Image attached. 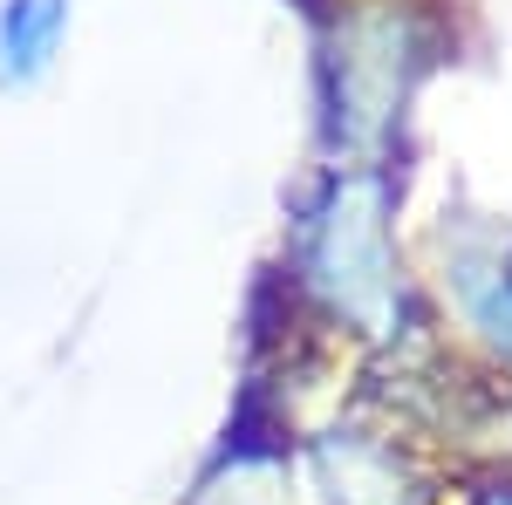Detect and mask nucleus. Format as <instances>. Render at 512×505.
I'll list each match as a JSON object with an SVG mask.
<instances>
[{
  "label": "nucleus",
  "instance_id": "1",
  "mask_svg": "<svg viewBox=\"0 0 512 505\" xmlns=\"http://www.w3.org/2000/svg\"><path fill=\"white\" fill-rule=\"evenodd\" d=\"M287 287L355 342H396L410 314V273L396 246L390 157H335L301 198L287 233Z\"/></svg>",
  "mask_w": 512,
  "mask_h": 505
},
{
  "label": "nucleus",
  "instance_id": "2",
  "mask_svg": "<svg viewBox=\"0 0 512 505\" xmlns=\"http://www.w3.org/2000/svg\"><path fill=\"white\" fill-rule=\"evenodd\" d=\"M424 21L403 0H342L321 28V137L335 157H390L424 76Z\"/></svg>",
  "mask_w": 512,
  "mask_h": 505
},
{
  "label": "nucleus",
  "instance_id": "3",
  "mask_svg": "<svg viewBox=\"0 0 512 505\" xmlns=\"http://www.w3.org/2000/svg\"><path fill=\"white\" fill-rule=\"evenodd\" d=\"M308 471L321 505H424L410 458L383 430H321L308 444Z\"/></svg>",
  "mask_w": 512,
  "mask_h": 505
},
{
  "label": "nucleus",
  "instance_id": "4",
  "mask_svg": "<svg viewBox=\"0 0 512 505\" xmlns=\"http://www.w3.org/2000/svg\"><path fill=\"white\" fill-rule=\"evenodd\" d=\"M69 21H76L69 0H0V89L7 96L41 89L55 76Z\"/></svg>",
  "mask_w": 512,
  "mask_h": 505
},
{
  "label": "nucleus",
  "instance_id": "5",
  "mask_svg": "<svg viewBox=\"0 0 512 505\" xmlns=\"http://www.w3.org/2000/svg\"><path fill=\"white\" fill-rule=\"evenodd\" d=\"M458 301L478 342L512 362V267H458Z\"/></svg>",
  "mask_w": 512,
  "mask_h": 505
},
{
  "label": "nucleus",
  "instance_id": "6",
  "mask_svg": "<svg viewBox=\"0 0 512 505\" xmlns=\"http://www.w3.org/2000/svg\"><path fill=\"white\" fill-rule=\"evenodd\" d=\"M472 505H512V492H485V499H472Z\"/></svg>",
  "mask_w": 512,
  "mask_h": 505
}]
</instances>
